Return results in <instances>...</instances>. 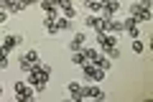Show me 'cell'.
Instances as JSON below:
<instances>
[{
  "label": "cell",
  "mask_w": 153,
  "mask_h": 102,
  "mask_svg": "<svg viewBox=\"0 0 153 102\" xmlns=\"http://www.w3.org/2000/svg\"><path fill=\"white\" fill-rule=\"evenodd\" d=\"M87 54H84V48H82V51H74V56H71V64H74V66H82V64H87Z\"/></svg>",
  "instance_id": "obj_13"
},
{
  "label": "cell",
  "mask_w": 153,
  "mask_h": 102,
  "mask_svg": "<svg viewBox=\"0 0 153 102\" xmlns=\"http://www.w3.org/2000/svg\"><path fill=\"white\" fill-rule=\"evenodd\" d=\"M138 26H140V23H138L133 16H128L125 21H123V31H128L133 38H140V28H138Z\"/></svg>",
  "instance_id": "obj_8"
},
{
  "label": "cell",
  "mask_w": 153,
  "mask_h": 102,
  "mask_svg": "<svg viewBox=\"0 0 153 102\" xmlns=\"http://www.w3.org/2000/svg\"><path fill=\"white\" fill-rule=\"evenodd\" d=\"M84 41H87L84 31L74 33V36H71V41H69V48H71V54H74V51H82V48H84Z\"/></svg>",
  "instance_id": "obj_11"
},
{
  "label": "cell",
  "mask_w": 153,
  "mask_h": 102,
  "mask_svg": "<svg viewBox=\"0 0 153 102\" xmlns=\"http://www.w3.org/2000/svg\"><path fill=\"white\" fill-rule=\"evenodd\" d=\"M82 97L84 100H105V92L97 84H82Z\"/></svg>",
  "instance_id": "obj_5"
},
{
  "label": "cell",
  "mask_w": 153,
  "mask_h": 102,
  "mask_svg": "<svg viewBox=\"0 0 153 102\" xmlns=\"http://www.w3.org/2000/svg\"><path fill=\"white\" fill-rule=\"evenodd\" d=\"M0 97H3V87H0Z\"/></svg>",
  "instance_id": "obj_23"
},
{
  "label": "cell",
  "mask_w": 153,
  "mask_h": 102,
  "mask_svg": "<svg viewBox=\"0 0 153 102\" xmlns=\"http://www.w3.org/2000/svg\"><path fill=\"white\" fill-rule=\"evenodd\" d=\"M84 26H87V28H97L100 26V16H97V13L87 16V18H84Z\"/></svg>",
  "instance_id": "obj_16"
},
{
  "label": "cell",
  "mask_w": 153,
  "mask_h": 102,
  "mask_svg": "<svg viewBox=\"0 0 153 102\" xmlns=\"http://www.w3.org/2000/svg\"><path fill=\"white\" fill-rule=\"evenodd\" d=\"M13 92H16L18 102H31L33 97H36V89H33L28 82H16V84H13Z\"/></svg>",
  "instance_id": "obj_2"
},
{
  "label": "cell",
  "mask_w": 153,
  "mask_h": 102,
  "mask_svg": "<svg viewBox=\"0 0 153 102\" xmlns=\"http://www.w3.org/2000/svg\"><path fill=\"white\" fill-rule=\"evenodd\" d=\"M38 5H41V10L46 13V18H59L61 16V10L51 3V0H38Z\"/></svg>",
  "instance_id": "obj_10"
},
{
  "label": "cell",
  "mask_w": 153,
  "mask_h": 102,
  "mask_svg": "<svg viewBox=\"0 0 153 102\" xmlns=\"http://www.w3.org/2000/svg\"><path fill=\"white\" fill-rule=\"evenodd\" d=\"M44 26H46V31L54 36V33H59V26H56V18H46L44 21Z\"/></svg>",
  "instance_id": "obj_15"
},
{
  "label": "cell",
  "mask_w": 153,
  "mask_h": 102,
  "mask_svg": "<svg viewBox=\"0 0 153 102\" xmlns=\"http://www.w3.org/2000/svg\"><path fill=\"white\" fill-rule=\"evenodd\" d=\"M56 26H59V31H69V28H71V18L59 16V18H56Z\"/></svg>",
  "instance_id": "obj_14"
},
{
  "label": "cell",
  "mask_w": 153,
  "mask_h": 102,
  "mask_svg": "<svg viewBox=\"0 0 153 102\" xmlns=\"http://www.w3.org/2000/svg\"><path fill=\"white\" fill-rule=\"evenodd\" d=\"M0 69H8V51L0 48Z\"/></svg>",
  "instance_id": "obj_20"
},
{
  "label": "cell",
  "mask_w": 153,
  "mask_h": 102,
  "mask_svg": "<svg viewBox=\"0 0 153 102\" xmlns=\"http://www.w3.org/2000/svg\"><path fill=\"white\" fill-rule=\"evenodd\" d=\"M66 89H69V97H71L74 102H82V100H84V97H82V82H69Z\"/></svg>",
  "instance_id": "obj_12"
},
{
  "label": "cell",
  "mask_w": 153,
  "mask_h": 102,
  "mask_svg": "<svg viewBox=\"0 0 153 102\" xmlns=\"http://www.w3.org/2000/svg\"><path fill=\"white\" fill-rule=\"evenodd\" d=\"M82 3H89V0H82Z\"/></svg>",
  "instance_id": "obj_24"
},
{
  "label": "cell",
  "mask_w": 153,
  "mask_h": 102,
  "mask_svg": "<svg viewBox=\"0 0 153 102\" xmlns=\"http://www.w3.org/2000/svg\"><path fill=\"white\" fill-rule=\"evenodd\" d=\"M21 41H23V36H18V33H8V36L3 38V43H0V48H3V51H13L16 46H21Z\"/></svg>",
  "instance_id": "obj_7"
},
{
  "label": "cell",
  "mask_w": 153,
  "mask_h": 102,
  "mask_svg": "<svg viewBox=\"0 0 153 102\" xmlns=\"http://www.w3.org/2000/svg\"><path fill=\"white\" fill-rule=\"evenodd\" d=\"M87 8H89L92 13H97V16H100V13H102V0H89Z\"/></svg>",
  "instance_id": "obj_17"
},
{
  "label": "cell",
  "mask_w": 153,
  "mask_h": 102,
  "mask_svg": "<svg viewBox=\"0 0 153 102\" xmlns=\"http://www.w3.org/2000/svg\"><path fill=\"white\" fill-rule=\"evenodd\" d=\"M18 61H21V69H23V71H31V66L38 64V61H41V56H38V51H26Z\"/></svg>",
  "instance_id": "obj_6"
},
{
  "label": "cell",
  "mask_w": 153,
  "mask_h": 102,
  "mask_svg": "<svg viewBox=\"0 0 153 102\" xmlns=\"http://www.w3.org/2000/svg\"><path fill=\"white\" fill-rule=\"evenodd\" d=\"M105 56H107V59H120V48H117V46L107 48V51H105Z\"/></svg>",
  "instance_id": "obj_19"
},
{
  "label": "cell",
  "mask_w": 153,
  "mask_h": 102,
  "mask_svg": "<svg viewBox=\"0 0 153 102\" xmlns=\"http://www.w3.org/2000/svg\"><path fill=\"white\" fill-rule=\"evenodd\" d=\"M49 77H51V66L38 61V64H33L31 71H28V84H31L36 92H44V89H46V82H49Z\"/></svg>",
  "instance_id": "obj_1"
},
{
  "label": "cell",
  "mask_w": 153,
  "mask_h": 102,
  "mask_svg": "<svg viewBox=\"0 0 153 102\" xmlns=\"http://www.w3.org/2000/svg\"><path fill=\"white\" fill-rule=\"evenodd\" d=\"M143 48H146V46H143V41H140V38H135V41H133V51H135V54H143Z\"/></svg>",
  "instance_id": "obj_21"
},
{
  "label": "cell",
  "mask_w": 153,
  "mask_h": 102,
  "mask_svg": "<svg viewBox=\"0 0 153 102\" xmlns=\"http://www.w3.org/2000/svg\"><path fill=\"white\" fill-rule=\"evenodd\" d=\"M82 74L87 77L89 82H105V69H97V66H94L92 61L82 64Z\"/></svg>",
  "instance_id": "obj_4"
},
{
  "label": "cell",
  "mask_w": 153,
  "mask_h": 102,
  "mask_svg": "<svg viewBox=\"0 0 153 102\" xmlns=\"http://www.w3.org/2000/svg\"><path fill=\"white\" fill-rule=\"evenodd\" d=\"M107 33H123V21H115V18H112V21H110V31Z\"/></svg>",
  "instance_id": "obj_18"
},
{
  "label": "cell",
  "mask_w": 153,
  "mask_h": 102,
  "mask_svg": "<svg viewBox=\"0 0 153 102\" xmlns=\"http://www.w3.org/2000/svg\"><path fill=\"white\" fill-rule=\"evenodd\" d=\"M117 10H120V3H117V0H102V13H100V16L112 18Z\"/></svg>",
  "instance_id": "obj_9"
},
{
  "label": "cell",
  "mask_w": 153,
  "mask_h": 102,
  "mask_svg": "<svg viewBox=\"0 0 153 102\" xmlns=\"http://www.w3.org/2000/svg\"><path fill=\"white\" fill-rule=\"evenodd\" d=\"M36 3H38V0H31V5H36Z\"/></svg>",
  "instance_id": "obj_22"
},
{
  "label": "cell",
  "mask_w": 153,
  "mask_h": 102,
  "mask_svg": "<svg viewBox=\"0 0 153 102\" xmlns=\"http://www.w3.org/2000/svg\"><path fill=\"white\" fill-rule=\"evenodd\" d=\"M130 16L135 18L138 23L151 21V0H140V3H135V5L130 8Z\"/></svg>",
  "instance_id": "obj_3"
}]
</instances>
